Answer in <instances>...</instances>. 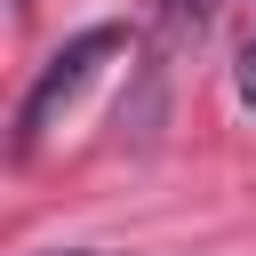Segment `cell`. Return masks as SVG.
Listing matches in <instances>:
<instances>
[{
	"label": "cell",
	"instance_id": "1",
	"mask_svg": "<svg viewBox=\"0 0 256 256\" xmlns=\"http://www.w3.org/2000/svg\"><path fill=\"white\" fill-rule=\"evenodd\" d=\"M128 48V32L120 24H88V32H72L48 64H40V80L24 88V104H16V152H32L40 144V128L56 120V104H72L80 88H88V72L104 64V56H120Z\"/></svg>",
	"mask_w": 256,
	"mask_h": 256
},
{
	"label": "cell",
	"instance_id": "2",
	"mask_svg": "<svg viewBox=\"0 0 256 256\" xmlns=\"http://www.w3.org/2000/svg\"><path fill=\"white\" fill-rule=\"evenodd\" d=\"M160 24L168 32H200L208 24V0H160Z\"/></svg>",
	"mask_w": 256,
	"mask_h": 256
},
{
	"label": "cell",
	"instance_id": "3",
	"mask_svg": "<svg viewBox=\"0 0 256 256\" xmlns=\"http://www.w3.org/2000/svg\"><path fill=\"white\" fill-rule=\"evenodd\" d=\"M232 96L256 112V40H248V48H240V64H232Z\"/></svg>",
	"mask_w": 256,
	"mask_h": 256
},
{
	"label": "cell",
	"instance_id": "4",
	"mask_svg": "<svg viewBox=\"0 0 256 256\" xmlns=\"http://www.w3.org/2000/svg\"><path fill=\"white\" fill-rule=\"evenodd\" d=\"M24 256H104V248H24Z\"/></svg>",
	"mask_w": 256,
	"mask_h": 256
}]
</instances>
